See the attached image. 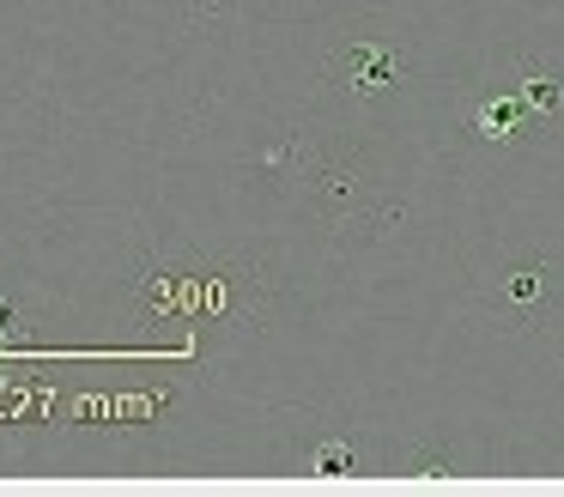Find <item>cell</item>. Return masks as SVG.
Returning a JSON list of instances; mask_svg holds the SVG:
<instances>
[{
  "instance_id": "6da1fadb",
  "label": "cell",
  "mask_w": 564,
  "mask_h": 497,
  "mask_svg": "<svg viewBox=\"0 0 564 497\" xmlns=\"http://www.w3.org/2000/svg\"><path fill=\"white\" fill-rule=\"evenodd\" d=\"M328 67H334V85H340V91L382 97V91H394V85L406 79V48H394V43H346V48L328 55Z\"/></svg>"
},
{
  "instance_id": "7a4b0ae2",
  "label": "cell",
  "mask_w": 564,
  "mask_h": 497,
  "mask_svg": "<svg viewBox=\"0 0 564 497\" xmlns=\"http://www.w3.org/2000/svg\"><path fill=\"white\" fill-rule=\"evenodd\" d=\"M467 128H474L479 140H491V145H510V140H522V133L534 128V109L522 104V91H491V97L474 104Z\"/></svg>"
},
{
  "instance_id": "3957f363",
  "label": "cell",
  "mask_w": 564,
  "mask_h": 497,
  "mask_svg": "<svg viewBox=\"0 0 564 497\" xmlns=\"http://www.w3.org/2000/svg\"><path fill=\"white\" fill-rule=\"evenodd\" d=\"M516 91H522V104L534 109L540 121H558V116H564V79H558L552 67L522 61V85H516Z\"/></svg>"
},
{
  "instance_id": "277c9868",
  "label": "cell",
  "mask_w": 564,
  "mask_h": 497,
  "mask_svg": "<svg viewBox=\"0 0 564 497\" xmlns=\"http://www.w3.org/2000/svg\"><path fill=\"white\" fill-rule=\"evenodd\" d=\"M358 467V449L346 443V436H328V443H316V455H310V473L316 479H340V473Z\"/></svg>"
},
{
  "instance_id": "5b68a950",
  "label": "cell",
  "mask_w": 564,
  "mask_h": 497,
  "mask_svg": "<svg viewBox=\"0 0 564 497\" xmlns=\"http://www.w3.org/2000/svg\"><path fill=\"white\" fill-rule=\"evenodd\" d=\"M540 291H546V279H540V267H516V279H510V298H516V303H534Z\"/></svg>"
},
{
  "instance_id": "8992f818",
  "label": "cell",
  "mask_w": 564,
  "mask_h": 497,
  "mask_svg": "<svg viewBox=\"0 0 564 497\" xmlns=\"http://www.w3.org/2000/svg\"><path fill=\"white\" fill-rule=\"evenodd\" d=\"M7 339H13V303L0 298V346H7Z\"/></svg>"
}]
</instances>
